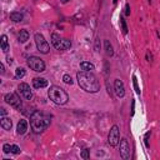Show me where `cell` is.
<instances>
[{
    "instance_id": "484cf974",
    "label": "cell",
    "mask_w": 160,
    "mask_h": 160,
    "mask_svg": "<svg viewBox=\"0 0 160 160\" xmlns=\"http://www.w3.org/2000/svg\"><path fill=\"white\" fill-rule=\"evenodd\" d=\"M12 153L13 154H19L20 153V148L18 145H12Z\"/></svg>"
},
{
    "instance_id": "30bf717a",
    "label": "cell",
    "mask_w": 160,
    "mask_h": 160,
    "mask_svg": "<svg viewBox=\"0 0 160 160\" xmlns=\"http://www.w3.org/2000/svg\"><path fill=\"white\" fill-rule=\"evenodd\" d=\"M18 90H19V93L23 95V98L26 99V100H31V98H33V92H31V89L30 86L26 83H21L19 84V86H18Z\"/></svg>"
},
{
    "instance_id": "44dd1931",
    "label": "cell",
    "mask_w": 160,
    "mask_h": 160,
    "mask_svg": "<svg viewBox=\"0 0 160 160\" xmlns=\"http://www.w3.org/2000/svg\"><path fill=\"white\" fill-rule=\"evenodd\" d=\"M120 25H121L123 34H128V26H126V21L124 19V17H120Z\"/></svg>"
},
{
    "instance_id": "4dcf8cb0",
    "label": "cell",
    "mask_w": 160,
    "mask_h": 160,
    "mask_svg": "<svg viewBox=\"0 0 160 160\" xmlns=\"http://www.w3.org/2000/svg\"><path fill=\"white\" fill-rule=\"evenodd\" d=\"M0 69H1V74H4V64H0Z\"/></svg>"
},
{
    "instance_id": "ffe728a7",
    "label": "cell",
    "mask_w": 160,
    "mask_h": 160,
    "mask_svg": "<svg viewBox=\"0 0 160 160\" xmlns=\"http://www.w3.org/2000/svg\"><path fill=\"white\" fill-rule=\"evenodd\" d=\"M25 76V69L24 68H18L17 70H15V78L17 79H21Z\"/></svg>"
},
{
    "instance_id": "ba28073f",
    "label": "cell",
    "mask_w": 160,
    "mask_h": 160,
    "mask_svg": "<svg viewBox=\"0 0 160 160\" xmlns=\"http://www.w3.org/2000/svg\"><path fill=\"white\" fill-rule=\"evenodd\" d=\"M4 100L6 101V103H8L10 106H13V108L18 109V110H20V109H21V106H23V104H21V100H20V98L18 97L17 94H13V93L5 94Z\"/></svg>"
},
{
    "instance_id": "7402d4cb",
    "label": "cell",
    "mask_w": 160,
    "mask_h": 160,
    "mask_svg": "<svg viewBox=\"0 0 160 160\" xmlns=\"http://www.w3.org/2000/svg\"><path fill=\"white\" fill-rule=\"evenodd\" d=\"M133 85H134V89H135V93L138 95H140V88H139V84H138V79L135 75H133Z\"/></svg>"
},
{
    "instance_id": "52a82bcc",
    "label": "cell",
    "mask_w": 160,
    "mask_h": 160,
    "mask_svg": "<svg viewBox=\"0 0 160 160\" xmlns=\"http://www.w3.org/2000/svg\"><path fill=\"white\" fill-rule=\"evenodd\" d=\"M108 143L111 146H116L120 143V130L118 125H114L109 131L108 135Z\"/></svg>"
},
{
    "instance_id": "3957f363",
    "label": "cell",
    "mask_w": 160,
    "mask_h": 160,
    "mask_svg": "<svg viewBox=\"0 0 160 160\" xmlns=\"http://www.w3.org/2000/svg\"><path fill=\"white\" fill-rule=\"evenodd\" d=\"M48 97L56 105H64L69 100V95L66 94L65 90L61 89L60 86H56V85H53V86L49 88V90H48Z\"/></svg>"
},
{
    "instance_id": "4316f807",
    "label": "cell",
    "mask_w": 160,
    "mask_h": 160,
    "mask_svg": "<svg viewBox=\"0 0 160 160\" xmlns=\"http://www.w3.org/2000/svg\"><path fill=\"white\" fill-rule=\"evenodd\" d=\"M125 15H126V17H129V15H130V5L129 4L125 5Z\"/></svg>"
},
{
    "instance_id": "9c48e42d",
    "label": "cell",
    "mask_w": 160,
    "mask_h": 160,
    "mask_svg": "<svg viewBox=\"0 0 160 160\" xmlns=\"http://www.w3.org/2000/svg\"><path fill=\"white\" fill-rule=\"evenodd\" d=\"M119 150H120L121 158L124 159V160L130 159V145H129V143H128V140L125 139V138L120 140V148H119Z\"/></svg>"
},
{
    "instance_id": "7c38bea8",
    "label": "cell",
    "mask_w": 160,
    "mask_h": 160,
    "mask_svg": "<svg viewBox=\"0 0 160 160\" xmlns=\"http://www.w3.org/2000/svg\"><path fill=\"white\" fill-rule=\"evenodd\" d=\"M33 86L35 89H41L48 86V80L44 78H34L33 79Z\"/></svg>"
},
{
    "instance_id": "e0dca14e",
    "label": "cell",
    "mask_w": 160,
    "mask_h": 160,
    "mask_svg": "<svg viewBox=\"0 0 160 160\" xmlns=\"http://www.w3.org/2000/svg\"><path fill=\"white\" fill-rule=\"evenodd\" d=\"M0 46H1V50L6 53L9 50V44H8V38L6 35H1V40H0Z\"/></svg>"
},
{
    "instance_id": "1f68e13d",
    "label": "cell",
    "mask_w": 160,
    "mask_h": 160,
    "mask_svg": "<svg viewBox=\"0 0 160 160\" xmlns=\"http://www.w3.org/2000/svg\"><path fill=\"white\" fill-rule=\"evenodd\" d=\"M61 1H63V3H68V1H69V0H61Z\"/></svg>"
},
{
    "instance_id": "d6986e66",
    "label": "cell",
    "mask_w": 160,
    "mask_h": 160,
    "mask_svg": "<svg viewBox=\"0 0 160 160\" xmlns=\"http://www.w3.org/2000/svg\"><path fill=\"white\" fill-rule=\"evenodd\" d=\"M10 20H13L14 23H19V21L23 20V14L14 12V13L10 14Z\"/></svg>"
},
{
    "instance_id": "5b68a950",
    "label": "cell",
    "mask_w": 160,
    "mask_h": 160,
    "mask_svg": "<svg viewBox=\"0 0 160 160\" xmlns=\"http://www.w3.org/2000/svg\"><path fill=\"white\" fill-rule=\"evenodd\" d=\"M28 66L36 73H41L45 70V63L38 56H30L28 59Z\"/></svg>"
},
{
    "instance_id": "d6a6232c",
    "label": "cell",
    "mask_w": 160,
    "mask_h": 160,
    "mask_svg": "<svg viewBox=\"0 0 160 160\" xmlns=\"http://www.w3.org/2000/svg\"><path fill=\"white\" fill-rule=\"evenodd\" d=\"M113 3H114V4H116V3H118V0H113Z\"/></svg>"
},
{
    "instance_id": "9a60e30c",
    "label": "cell",
    "mask_w": 160,
    "mask_h": 160,
    "mask_svg": "<svg viewBox=\"0 0 160 160\" xmlns=\"http://www.w3.org/2000/svg\"><path fill=\"white\" fill-rule=\"evenodd\" d=\"M80 68H81V70H84V71H92L95 69L94 64L89 63V61H81L80 63Z\"/></svg>"
},
{
    "instance_id": "277c9868",
    "label": "cell",
    "mask_w": 160,
    "mask_h": 160,
    "mask_svg": "<svg viewBox=\"0 0 160 160\" xmlns=\"http://www.w3.org/2000/svg\"><path fill=\"white\" fill-rule=\"evenodd\" d=\"M51 44L56 50H66L71 46V41L68 39H63L60 38V35L54 33L51 34Z\"/></svg>"
},
{
    "instance_id": "8fae6325",
    "label": "cell",
    "mask_w": 160,
    "mask_h": 160,
    "mask_svg": "<svg viewBox=\"0 0 160 160\" xmlns=\"http://www.w3.org/2000/svg\"><path fill=\"white\" fill-rule=\"evenodd\" d=\"M114 92L116 94L118 98H124L125 97V86H124V83L121 81L120 79H115L114 81Z\"/></svg>"
},
{
    "instance_id": "2e32d148",
    "label": "cell",
    "mask_w": 160,
    "mask_h": 160,
    "mask_svg": "<svg viewBox=\"0 0 160 160\" xmlns=\"http://www.w3.org/2000/svg\"><path fill=\"white\" fill-rule=\"evenodd\" d=\"M104 46H105V53L108 56H113L114 55V49H113V45L110 44L109 40H105L104 41Z\"/></svg>"
},
{
    "instance_id": "f546056e",
    "label": "cell",
    "mask_w": 160,
    "mask_h": 160,
    "mask_svg": "<svg viewBox=\"0 0 160 160\" xmlns=\"http://www.w3.org/2000/svg\"><path fill=\"white\" fill-rule=\"evenodd\" d=\"M0 114H1V116H5V115H6V110H5L4 108H1V109H0Z\"/></svg>"
},
{
    "instance_id": "83f0119b",
    "label": "cell",
    "mask_w": 160,
    "mask_h": 160,
    "mask_svg": "<svg viewBox=\"0 0 160 160\" xmlns=\"http://www.w3.org/2000/svg\"><path fill=\"white\" fill-rule=\"evenodd\" d=\"M149 135H150V131L146 133V134H145V145H146V148H149V141H148V139H149Z\"/></svg>"
},
{
    "instance_id": "4fadbf2b",
    "label": "cell",
    "mask_w": 160,
    "mask_h": 160,
    "mask_svg": "<svg viewBox=\"0 0 160 160\" xmlns=\"http://www.w3.org/2000/svg\"><path fill=\"white\" fill-rule=\"evenodd\" d=\"M26 130H28V121L24 120V119L19 120L18 126H17V133L19 135H23V134L26 133Z\"/></svg>"
},
{
    "instance_id": "ac0fdd59",
    "label": "cell",
    "mask_w": 160,
    "mask_h": 160,
    "mask_svg": "<svg viewBox=\"0 0 160 160\" xmlns=\"http://www.w3.org/2000/svg\"><path fill=\"white\" fill-rule=\"evenodd\" d=\"M29 39V31L28 30H20V33H19V41L20 43H26V40Z\"/></svg>"
},
{
    "instance_id": "f1b7e54d",
    "label": "cell",
    "mask_w": 160,
    "mask_h": 160,
    "mask_svg": "<svg viewBox=\"0 0 160 160\" xmlns=\"http://www.w3.org/2000/svg\"><path fill=\"white\" fill-rule=\"evenodd\" d=\"M134 111H135V101L133 100V103H131V116L134 115Z\"/></svg>"
},
{
    "instance_id": "cb8c5ba5",
    "label": "cell",
    "mask_w": 160,
    "mask_h": 160,
    "mask_svg": "<svg viewBox=\"0 0 160 160\" xmlns=\"http://www.w3.org/2000/svg\"><path fill=\"white\" fill-rule=\"evenodd\" d=\"M81 158L85 159V160L90 158V150L89 149H84V150L81 151Z\"/></svg>"
},
{
    "instance_id": "d4e9b609",
    "label": "cell",
    "mask_w": 160,
    "mask_h": 160,
    "mask_svg": "<svg viewBox=\"0 0 160 160\" xmlns=\"http://www.w3.org/2000/svg\"><path fill=\"white\" fill-rule=\"evenodd\" d=\"M3 150H4L5 154L12 153V145H10V144H4V145H3Z\"/></svg>"
},
{
    "instance_id": "7a4b0ae2",
    "label": "cell",
    "mask_w": 160,
    "mask_h": 160,
    "mask_svg": "<svg viewBox=\"0 0 160 160\" xmlns=\"http://www.w3.org/2000/svg\"><path fill=\"white\" fill-rule=\"evenodd\" d=\"M50 121H51L50 116L44 114L40 110H36L30 115V126L33 129V131L36 133V134L44 131L50 125Z\"/></svg>"
},
{
    "instance_id": "603a6c76",
    "label": "cell",
    "mask_w": 160,
    "mask_h": 160,
    "mask_svg": "<svg viewBox=\"0 0 160 160\" xmlns=\"http://www.w3.org/2000/svg\"><path fill=\"white\" fill-rule=\"evenodd\" d=\"M63 81L65 83V84H68V85H71V84H73V79H71V76H70V75H68V74H65V75L63 76Z\"/></svg>"
},
{
    "instance_id": "6da1fadb",
    "label": "cell",
    "mask_w": 160,
    "mask_h": 160,
    "mask_svg": "<svg viewBox=\"0 0 160 160\" xmlns=\"http://www.w3.org/2000/svg\"><path fill=\"white\" fill-rule=\"evenodd\" d=\"M78 84L86 93H98L100 90V83L92 71H79L76 74Z\"/></svg>"
},
{
    "instance_id": "8992f818",
    "label": "cell",
    "mask_w": 160,
    "mask_h": 160,
    "mask_svg": "<svg viewBox=\"0 0 160 160\" xmlns=\"http://www.w3.org/2000/svg\"><path fill=\"white\" fill-rule=\"evenodd\" d=\"M34 39H35V44H36L38 50L41 53V54H48L50 50V45L48 44V41L45 40L44 36H43L40 33H36L34 35Z\"/></svg>"
},
{
    "instance_id": "5bb4252c",
    "label": "cell",
    "mask_w": 160,
    "mask_h": 160,
    "mask_svg": "<svg viewBox=\"0 0 160 160\" xmlns=\"http://www.w3.org/2000/svg\"><path fill=\"white\" fill-rule=\"evenodd\" d=\"M0 125H1L3 129H5V130H10V129H12L13 123H12V120H10L9 118L1 116V119H0Z\"/></svg>"
}]
</instances>
